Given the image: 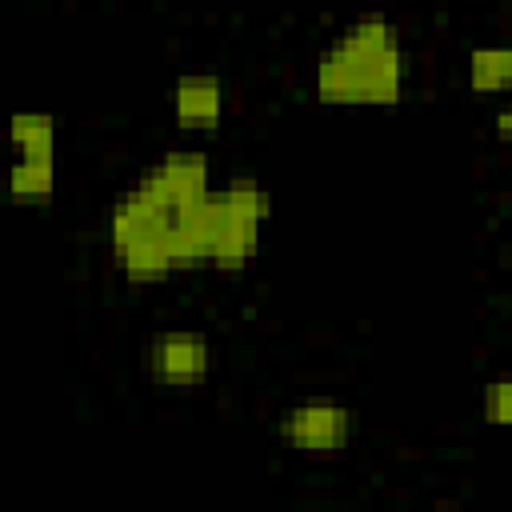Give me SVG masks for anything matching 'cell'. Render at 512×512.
<instances>
[{
  "label": "cell",
  "instance_id": "52a82bcc",
  "mask_svg": "<svg viewBox=\"0 0 512 512\" xmlns=\"http://www.w3.org/2000/svg\"><path fill=\"white\" fill-rule=\"evenodd\" d=\"M260 228L264 224H252L244 216H236L220 192H212L208 208H204V236H208V268L216 272H244L248 260L256 256L260 248Z\"/></svg>",
  "mask_w": 512,
  "mask_h": 512
},
{
  "label": "cell",
  "instance_id": "ba28073f",
  "mask_svg": "<svg viewBox=\"0 0 512 512\" xmlns=\"http://www.w3.org/2000/svg\"><path fill=\"white\" fill-rule=\"evenodd\" d=\"M224 116V84L216 76L192 72L180 76L172 88V120L184 132H212Z\"/></svg>",
  "mask_w": 512,
  "mask_h": 512
},
{
  "label": "cell",
  "instance_id": "277c9868",
  "mask_svg": "<svg viewBox=\"0 0 512 512\" xmlns=\"http://www.w3.org/2000/svg\"><path fill=\"white\" fill-rule=\"evenodd\" d=\"M12 204L40 208L56 192V116L52 112H16L12 116Z\"/></svg>",
  "mask_w": 512,
  "mask_h": 512
},
{
  "label": "cell",
  "instance_id": "6da1fadb",
  "mask_svg": "<svg viewBox=\"0 0 512 512\" xmlns=\"http://www.w3.org/2000/svg\"><path fill=\"white\" fill-rule=\"evenodd\" d=\"M320 104L336 108H392L404 96V40L388 16H356L320 52L312 72Z\"/></svg>",
  "mask_w": 512,
  "mask_h": 512
},
{
  "label": "cell",
  "instance_id": "7a4b0ae2",
  "mask_svg": "<svg viewBox=\"0 0 512 512\" xmlns=\"http://www.w3.org/2000/svg\"><path fill=\"white\" fill-rule=\"evenodd\" d=\"M108 248L112 264L124 280L132 284H156L176 272L172 244H168V224L164 216L144 204L136 192L120 196L108 216Z\"/></svg>",
  "mask_w": 512,
  "mask_h": 512
},
{
  "label": "cell",
  "instance_id": "5b68a950",
  "mask_svg": "<svg viewBox=\"0 0 512 512\" xmlns=\"http://www.w3.org/2000/svg\"><path fill=\"white\" fill-rule=\"evenodd\" d=\"M356 432V416L348 404L332 396H308L280 416V440L304 456H336L348 448Z\"/></svg>",
  "mask_w": 512,
  "mask_h": 512
},
{
  "label": "cell",
  "instance_id": "8fae6325",
  "mask_svg": "<svg viewBox=\"0 0 512 512\" xmlns=\"http://www.w3.org/2000/svg\"><path fill=\"white\" fill-rule=\"evenodd\" d=\"M480 416H484V424H492V428H512V372H508V376H496V380L484 388Z\"/></svg>",
  "mask_w": 512,
  "mask_h": 512
},
{
  "label": "cell",
  "instance_id": "3957f363",
  "mask_svg": "<svg viewBox=\"0 0 512 512\" xmlns=\"http://www.w3.org/2000/svg\"><path fill=\"white\" fill-rule=\"evenodd\" d=\"M132 192L164 216L168 232L184 228V224H196L204 204L212 200L208 156L196 152V148H172L132 184Z\"/></svg>",
  "mask_w": 512,
  "mask_h": 512
},
{
  "label": "cell",
  "instance_id": "9c48e42d",
  "mask_svg": "<svg viewBox=\"0 0 512 512\" xmlns=\"http://www.w3.org/2000/svg\"><path fill=\"white\" fill-rule=\"evenodd\" d=\"M468 88L476 96L508 92L512 88V48L508 44H484L468 52Z\"/></svg>",
  "mask_w": 512,
  "mask_h": 512
},
{
  "label": "cell",
  "instance_id": "30bf717a",
  "mask_svg": "<svg viewBox=\"0 0 512 512\" xmlns=\"http://www.w3.org/2000/svg\"><path fill=\"white\" fill-rule=\"evenodd\" d=\"M220 200H224L236 216H244V220H252V224H268V216H272V192H268L256 176H232V180H224Z\"/></svg>",
  "mask_w": 512,
  "mask_h": 512
},
{
  "label": "cell",
  "instance_id": "8992f818",
  "mask_svg": "<svg viewBox=\"0 0 512 512\" xmlns=\"http://www.w3.org/2000/svg\"><path fill=\"white\" fill-rule=\"evenodd\" d=\"M148 372L164 388H196L212 372V348L200 332H160L148 344Z\"/></svg>",
  "mask_w": 512,
  "mask_h": 512
},
{
  "label": "cell",
  "instance_id": "7c38bea8",
  "mask_svg": "<svg viewBox=\"0 0 512 512\" xmlns=\"http://www.w3.org/2000/svg\"><path fill=\"white\" fill-rule=\"evenodd\" d=\"M492 128H496V136H500L504 144H512V100H508V104H500V112H496Z\"/></svg>",
  "mask_w": 512,
  "mask_h": 512
}]
</instances>
